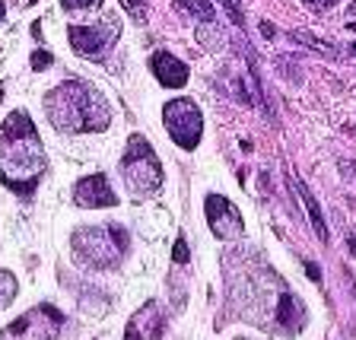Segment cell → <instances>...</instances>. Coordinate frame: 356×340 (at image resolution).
I'll return each instance as SVG.
<instances>
[{"instance_id": "cell-1", "label": "cell", "mask_w": 356, "mask_h": 340, "mask_svg": "<svg viewBox=\"0 0 356 340\" xmlns=\"http://www.w3.org/2000/svg\"><path fill=\"white\" fill-rule=\"evenodd\" d=\"M48 159L35 124L26 111H10L0 124V181L16 194H32L42 181Z\"/></svg>"}, {"instance_id": "cell-2", "label": "cell", "mask_w": 356, "mask_h": 340, "mask_svg": "<svg viewBox=\"0 0 356 340\" xmlns=\"http://www.w3.org/2000/svg\"><path fill=\"white\" fill-rule=\"evenodd\" d=\"M44 115L60 133L105 131L111 111L105 96L86 80H67L44 96Z\"/></svg>"}, {"instance_id": "cell-3", "label": "cell", "mask_w": 356, "mask_h": 340, "mask_svg": "<svg viewBox=\"0 0 356 340\" xmlns=\"http://www.w3.org/2000/svg\"><path fill=\"white\" fill-rule=\"evenodd\" d=\"M127 229L124 226H83L70 236V248H74L76 261L92 270H111L118 267L127 252Z\"/></svg>"}, {"instance_id": "cell-4", "label": "cell", "mask_w": 356, "mask_h": 340, "mask_svg": "<svg viewBox=\"0 0 356 340\" xmlns=\"http://www.w3.org/2000/svg\"><path fill=\"white\" fill-rule=\"evenodd\" d=\"M121 175H124V185L131 188V194L137 197H149L163 185V165L143 133H134L127 140V149L121 156Z\"/></svg>"}, {"instance_id": "cell-5", "label": "cell", "mask_w": 356, "mask_h": 340, "mask_svg": "<svg viewBox=\"0 0 356 340\" xmlns=\"http://www.w3.org/2000/svg\"><path fill=\"white\" fill-rule=\"evenodd\" d=\"M67 35H70V44H74L83 58L99 60L102 54H108L111 44L118 42L121 22L115 16L102 13V19H96V22H76V26H70Z\"/></svg>"}, {"instance_id": "cell-6", "label": "cell", "mask_w": 356, "mask_h": 340, "mask_svg": "<svg viewBox=\"0 0 356 340\" xmlns=\"http://www.w3.org/2000/svg\"><path fill=\"white\" fill-rule=\"evenodd\" d=\"M163 121L169 137L178 143L181 149H194L200 143L204 133V115H200L194 99H172L163 108Z\"/></svg>"}, {"instance_id": "cell-7", "label": "cell", "mask_w": 356, "mask_h": 340, "mask_svg": "<svg viewBox=\"0 0 356 340\" xmlns=\"http://www.w3.org/2000/svg\"><path fill=\"white\" fill-rule=\"evenodd\" d=\"M64 315L51 305H35L32 311L19 315L13 325L0 331V340H58Z\"/></svg>"}, {"instance_id": "cell-8", "label": "cell", "mask_w": 356, "mask_h": 340, "mask_svg": "<svg viewBox=\"0 0 356 340\" xmlns=\"http://www.w3.org/2000/svg\"><path fill=\"white\" fill-rule=\"evenodd\" d=\"M204 210H207V222H210V229H213L216 238H236L238 232H242V216H238V210L232 207L226 197L207 194Z\"/></svg>"}, {"instance_id": "cell-9", "label": "cell", "mask_w": 356, "mask_h": 340, "mask_svg": "<svg viewBox=\"0 0 356 340\" xmlns=\"http://www.w3.org/2000/svg\"><path fill=\"white\" fill-rule=\"evenodd\" d=\"M165 331V315L159 302H147L131 315L124 327V340H159Z\"/></svg>"}, {"instance_id": "cell-10", "label": "cell", "mask_w": 356, "mask_h": 340, "mask_svg": "<svg viewBox=\"0 0 356 340\" xmlns=\"http://www.w3.org/2000/svg\"><path fill=\"white\" fill-rule=\"evenodd\" d=\"M74 200L80 204V207H89V210L115 207V204H118V197H115V191H111V185H108V178L105 175L80 178V181L74 185Z\"/></svg>"}, {"instance_id": "cell-11", "label": "cell", "mask_w": 356, "mask_h": 340, "mask_svg": "<svg viewBox=\"0 0 356 340\" xmlns=\"http://www.w3.org/2000/svg\"><path fill=\"white\" fill-rule=\"evenodd\" d=\"M149 70H153V76L163 83V86H185L188 83V64L178 60L175 54H169V51H156L153 58H149Z\"/></svg>"}, {"instance_id": "cell-12", "label": "cell", "mask_w": 356, "mask_h": 340, "mask_svg": "<svg viewBox=\"0 0 356 340\" xmlns=\"http://www.w3.org/2000/svg\"><path fill=\"white\" fill-rule=\"evenodd\" d=\"M293 191H296V197L302 200V207L309 210V216H312V226H315V232H318V238L325 242L327 238V226H325V216H321V210H318V204H315V197H312V191L299 181V178H293Z\"/></svg>"}, {"instance_id": "cell-13", "label": "cell", "mask_w": 356, "mask_h": 340, "mask_svg": "<svg viewBox=\"0 0 356 340\" xmlns=\"http://www.w3.org/2000/svg\"><path fill=\"white\" fill-rule=\"evenodd\" d=\"M277 318H280L283 327H299V321H302V305H299V299L293 296V293H283L280 296V305H277Z\"/></svg>"}, {"instance_id": "cell-14", "label": "cell", "mask_w": 356, "mask_h": 340, "mask_svg": "<svg viewBox=\"0 0 356 340\" xmlns=\"http://www.w3.org/2000/svg\"><path fill=\"white\" fill-rule=\"evenodd\" d=\"M16 277L10 274V270H0V309H7L10 302L16 299Z\"/></svg>"}, {"instance_id": "cell-15", "label": "cell", "mask_w": 356, "mask_h": 340, "mask_svg": "<svg viewBox=\"0 0 356 340\" xmlns=\"http://www.w3.org/2000/svg\"><path fill=\"white\" fill-rule=\"evenodd\" d=\"M178 7H181V10H191V13H197L200 19H210V16H213V7H210V3H178Z\"/></svg>"}, {"instance_id": "cell-16", "label": "cell", "mask_w": 356, "mask_h": 340, "mask_svg": "<svg viewBox=\"0 0 356 340\" xmlns=\"http://www.w3.org/2000/svg\"><path fill=\"white\" fill-rule=\"evenodd\" d=\"M172 261H175V264H188V242L185 238H178L175 242V248H172Z\"/></svg>"}, {"instance_id": "cell-17", "label": "cell", "mask_w": 356, "mask_h": 340, "mask_svg": "<svg viewBox=\"0 0 356 340\" xmlns=\"http://www.w3.org/2000/svg\"><path fill=\"white\" fill-rule=\"evenodd\" d=\"M51 64V54L48 51H35L32 54V67H35V70H42V67H48Z\"/></svg>"}, {"instance_id": "cell-18", "label": "cell", "mask_w": 356, "mask_h": 340, "mask_svg": "<svg viewBox=\"0 0 356 340\" xmlns=\"http://www.w3.org/2000/svg\"><path fill=\"white\" fill-rule=\"evenodd\" d=\"M305 270H309V277H312V280H321V270H318V264H305Z\"/></svg>"}, {"instance_id": "cell-19", "label": "cell", "mask_w": 356, "mask_h": 340, "mask_svg": "<svg viewBox=\"0 0 356 340\" xmlns=\"http://www.w3.org/2000/svg\"><path fill=\"white\" fill-rule=\"evenodd\" d=\"M261 32H264L267 38H270V35H274V26H270V22H261Z\"/></svg>"}, {"instance_id": "cell-20", "label": "cell", "mask_w": 356, "mask_h": 340, "mask_svg": "<svg viewBox=\"0 0 356 340\" xmlns=\"http://www.w3.org/2000/svg\"><path fill=\"white\" fill-rule=\"evenodd\" d=\"M3 13H7V10H3V3H0V22H3Z\"/></svg>"}, {"instance_id": "cell-21", "label": "cell", "mask_w": 356, "mask_h": 340, "mask_svg": "<svg viewBox=\"0 0 356 340\" xmlns=\"http://www.w3.org/2000/svg\"><path fill=\"white\" fill-rule=\"evenodd\" d=\"M350 51H353V54H356V44H353V48H350Z\"/></svg>"}, {"instance_id": "cell-22", "label": "cell", "mask_w": 356, "mask_h": 340, "mask_svg": "<svg viewBox=\"0 0 356 340\" xmlns=\"http://www.w3.org/2000/svg\"><path fill=\"white\" fill-rule=\"evenodd\" d=\"M353 29H356V22H353Z\"/></svg>"}]
</instances>
